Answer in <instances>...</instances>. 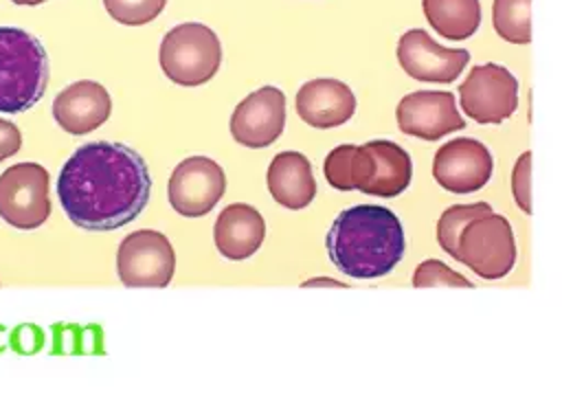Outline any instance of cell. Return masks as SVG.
<instances>
[{"label":"cell","instance_id":"8","mask_svg":"<svg viewBox=\"0 0 562 393\" xmlns=\"http://www.w3.org/2000/svg\"><path fill=\"white\" fill-rule=\"evenodd\" d=\"M461 110L483 125H498L518 108V81L498 64H481L459 86Z\"/></svg>","mask_w":562,"mask_h":393},{"label":"cell","instance_id":"24","mask_svg":"<svg viewBox=\"0 0 562 393\" xmlns=\"http://www.w3.org/2000/svg\"><path fill=\"white\" fill-rule=\"evenodd\" d=\"M413 285L415 288H437V285H450V288H472V281H468L463 274L454 272L439 259H426L422 261L413 272Z\"/></svg>","mask_w":562,"mask_h":393},{"label":"cell","instance_id":"18","mask_svg":"<svg viewBox=\"0 0 562 393\" xmlns=\"http://www.w3.org/2000/svg\"><path fill=\"white\" fill-rule=\"evenodd\" d=\"M364 147L375 160V173L362 193L380 198H395L404 193L413 178V162L404 147L393 141H369Z\"/></svg>","mask_w":562,"mask_h":393},{"label":"cell","instance_id":"23","mask_svg":"<svg viewBox=\"0 0 562 393\" xmlns=\"http://www.w3.org/2000/svg\"><path fill=\"white\" fill-rule=\"evenodd\" d=\"M167 0H103L105 11L121 24L140 26L158 18Z\"/></svg>","mask_w":562,"mask_h":393},{"label":"cell","instance_id":"28","mask_svg":"<svg viewBox=\"0 0 562 393\" xmlns=\"http://www.w3.org/2000/svg\"><path fill=\"white\" fill-rule=\"evenodd\" d=\"M303 285H305V288H310V285H336V288H345V283L334 281V279H325V277H321V279H310V281H305Z\"/></svg>","mask_w":562,"mask_h":393},{"label":"cell","instance_id":"12","mask_svg":"<svg viewBox=\"0 0 562 393\" xmlns=\"http://www.w3.org/2000/svg\"><path fill=\"white\" fill-rule=\"evenodd\" d=\"M285 127V94L274 86H263L241 99L231 116L233 138L250 149L272 145Z\"/></svg>","mask_w":562,"mask_h":393},{"label":"cell","instance_id":"20","mask_svg":"<svg viewBox=\"0 0 562 393\" xmlns=\"http://www.w3.org/2000/svg\"><path fill=\"white\" fill-rule=\"evenodd\" d=\"M428 24L448 40H468L481 24L479 0H422Z\"/></svg>","mask_w":562,"mask_h":393},{"label":"cell","instance_id":"1","mask_svg":"<svg viewBox=\"0 0 562 393\" xmlns=\"http://www.w3.org/2000/svg\"><path fill=\"white\" fill-rule=\"evenodd\" d=\"M151 193L143 156L116 141L75 149L57 178V198L68 220L86 231H114L140 215Z\"/></svg>","mask_w":562,"mask_h":393},{"label":"cell","instance_id":"11","mask_svg":"<svg viewBox=\"0 0 562 393\" xmlns=\"http://www.w3.org/2000/svg\"><path fill=\"white\" fill-rule=\"evenodd\" d=\"M395 53L408 77L428 83H452L470 61L468 50L441 46L422 29L406 31Z\"/></svg>","mask_w":562,"mask_h":393},{"label":"cell","instance_id":"2","mask_svg":"<svg viewBox=\"0 0 562 393\" xmlns=\"http://www.w3.org/2000/svg\"><path fill=\"white\" fill-rule=\"evenodd\" d=\"M327 255L351 279L389 274L404 257L406 239L400 217L378 204H356L338 213L329 226Z\"/></svg>","mask_w":562,"mask_h":393},{"label":"cell","instance_id":"5","mask_svg":"<svg viewBox=\"0 0 562 393\" xmlns=\"http://www.w3.org/2000/svg\"><path fill=\"white\" fill-rule=\"evenodd\" d=\"M457 261L487 281L509 274L516 263V239L507 217L490 211L470 220L459 233Z\"/></svg>","mask_w":562,"mask_h":393},{"label":"cell","instance_id":"6","mask_svg":"<svg viewBox=\"0 0 562 393\" xmlns=\"http://www.w3.org/2000/svg\"><path fill=\"white\" fill-rule=\"evenodd\" d=\"M50 178L37 162H18L0 176V217L18 228H40L50 215Z\"/></svg>","mask_w":562,"mask_h":393},{"label":"cell","instance_id":"21","mask_svg":"<svg viewBox=\"0 0 562 393\" xmlns=\"http://www.w3.org/2000/svg\"><path fill=\"white\" fill-rule=\"evenodd\" d=\"M531 0H494L492 22L496 33L512 44L531 42Z\"/></svg>","mask_w":562,"mask_h":393},{"label":"cell","instance_id":"4","mask_svg":"<svg viewBox=\"0 0 562 393\" xmlns=\"http://www.w3.org/2000/svg\"><path fill=\"white\" fill-rule=\"evenodd\" d=\"M160 68L178 86L206 83L222 64V44L215 31L200 22L169 29L160 42Z\"/></svg>","mask_w":562,"mask_h":393},{"label":"cell","instance_id":"25","mask_svg":"<svg viewBox=\"0 0 562 393\" xmlns=\"http://www.w3.org/2000/svg\"><path fill=\"white\" fill-rule=\"evenodd\" d=\"M512 193L520 211L531 215V151L518 156L512 171Z\"/></svg>","mask_w":562,"mask_h":393},{"label":"cell","instance_id":"14","mask_svg":"<svg viewBox=\"0 0 562 393\" xmlns=\"http://www.w3.org/2000/svg\"><path fill=\"white\" fill-rule=\"evenodd\" d=\"M110 112L112 99L108 90L90 79L66 86L53 101L55 123L72 136L94 132L110 119Z\"/></svg>","mask_w":562,"mask_h":393},{"label":"cell","instance_id":"15","mask_svg":"<svg viewBox=\"0 0 562 393\" xmlns=\"http://www.w3.org/2000/svg\"><path fill=\"white\" fill-rule=\"evenodd\" d=\"M356 112L351 88L338 79H312L296 92V114L303 123L329 130L347 123Z\"/></svg>","mask_w":562,"mask_h":393},{"label":"cell","instance_id":"27","mask_svg":"<svg viewBox=\"0 0 562 393\" xmlns=\"http://www.w3.org/2000/svg\"><path fill=\"white\" fill-rule=\"evenodd\" d=\"M42 340H44V334L40 327H33V325H22L13 332V347L20 351V353H33L42 347Z\"/></svg>","mask_w":562,"mask_h":393},{"label":"cell","instance_id":"19","mask_svg":"<svg viewBox=\"0 0 562 393\" xmlns=\"http://www.w3.org/2000/svg\"><path fill=\"white\" fill-rule=\"evenodd\" d=\"M323 171L334 189L362 191L375 173V160L364 145H338L327 154Z\"/></svg>","mask_w":562,"mask_h":393},{"label":"cell","instance_id":"22","mask_svg":"<svg viewBox=\"0 0 562 393\" xmlns=\"http://www.w3.org/2000/svg\"><path fill=\"white\" fill-rule=\"evenodd\" d=\"M492 206L487 202H474V204H457V206H450L441 213L439 222H437V242L439 246L452 257L457 259V242H459V233L461 228L479 217V215H485L490 213Z\"/></svg>","mask_w":562,"mask_h":393},{"label":"cell","instance_id":"7","mask_svg":"<svg viewBox=\"0 0 562 393\" xmlns=\"http://www.w3.org/2000/svg\"><path fill=\"white\" fill-rule=\"evenodd\" d=\"M173 270V246L158 231H134L119 244L116 272L127 288H167Z\"/></svg>","mask_w":562,"mask_h":393},{"label":"cell","instance_id":"16","mask_svg":"<svg viewBox=\"0 0 562 393\" xmlns=\"http://www.w3.org/2000/svg\"><path fill=\"white\" fill-rule=\"evenodd\" d=\"M266 237L263 215L244 202L228 204L215 220L213 239L222 257L241 261L259 250Z\"/></svg>","mask_w":562,"mask_h":393},{"label":"cell","instance_id":"3","mask_svg":"<svg viewBox=\"0 0 562 393\" xmlns=\"http://www.w3.org/2000/svg\"><path fill=\"white\" fill-rule=\"evenodd\" d=\"M46 83L48 57L42 42L18 26H0V112H26L44 97Z\"/></svg>","mask_w":562,"mask_h":393},{"label":"cell","instance_id":"17","mask_svg":"<svg viewBox=\"0 0 562 393\" xmlns=\"http://www.w3.org/2000/svg\"><path fill=\"white\" fill-rule=\"evenodd\" d=\"M268 191L277 204L301 211L316 198V180L310 160L301 151H281L268 167Z\"/></svg>","mask_w":562,"mask_h":393},{"label":"cell","instance_id":"9","mask_svg":"<svg viewBox=\"0 0 562 393\" xmlns=\"http://www.w3.org/2000/svg\"><path fill=\"white\" fill-rule=\"evenodd\" d=\"M224 191V169L206 156H189L178 162L167 187L169 204L184 217L206 215L222 200Z\"/></svg>","mask_w":562,"mask_h":393},{"label":"cell","instance_id":"10","mask_svg":"<svg viewBox=\"0 0 562 393\" xmlns=\"http://www.w3.org/2000/svg\"><path fill=\"white\" fill-rule=\"evenodd\" d=\"M494 171L490 149L476 138L443 143L432 158V178L448 193L468 195L483 189Z\"/></svg>","mask_w":562,"mask_h":393},{"label":"cell","instance_id":"29","mask_svg":"<svg viewBox=\"0 0 562 393\" xmlns=\"http://www.w3.org/2000/svg\"><path fill=\"white\" fill-rule=\"evenodd\" d=\"M11 2L24 4V7H35V4H42V2H46V0H11Z\"/></svg>","mask_w":562,"mask_h":393},{"label":"cell","instance_id":"26","mask_svg":"<svg viewBox=\"0 0 562 393\" xmlns=\"http://www.w3.org/2000/svg\"><path fill=\"white\" fill-rule=\"evenodd\" d=\"M20 147H22V134H20L18 125L0 119V162L15 156L20 151Z\"/></svg>","mask_w":562,"mask_h":393},{"label":"cell","instance_id":"13","mask_svg":"<svg viewBox=\"0 0 562 393\" xmlns=\"http://www.w3.org/2000/svg\"><path fill=\"white\" fill-rule=\"evenodd\" d=\"M395 116L400 132L422 141H439L465 127L463 116L457 112L454 94L446 90H417L406 94L397 103Z\"/></svg>","mask_w":562,"mask_h":393}]
</instances>
